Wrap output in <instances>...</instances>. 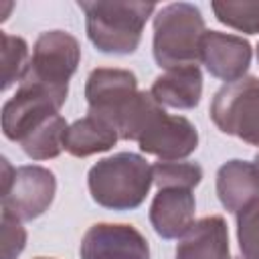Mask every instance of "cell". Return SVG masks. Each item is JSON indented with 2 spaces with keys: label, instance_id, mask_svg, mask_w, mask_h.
I'll return each instance as SVG.
<instances>
[{
  "label": "cell",
  "instance_id": "cell-1",
  "mask_svg": "<svg viewBox=\"0 0 259 259\" xmlns=\"http://www.w3.org/2000/svg\"><path fill=\"white\" fill-rule=\"evenodd\" d=\"M85 28L91 45L105 55H132L148 18L154 14V2L138 0H81Z\"/></svg>",
  "mask_w": 259,
  "mask_h": 259
},
{
  "label": "cell",
  "instance_id": "cell-2",
  "mask_svg": "<svg viewBox=\"0 0 259 259\" xmlns=\"http://www.w3.org/2000/svg\"><path fill=\"white\" fill-rule=\"evenodd\" d=\"M154 184L152 166L134 152H119L99 160L87 174L91 198L109 210L138 208Z\"/></svg>",
  "mask_w": 259,
  "mask_h": 259
},
{
  "label": "cell",
  "instance_id": "cell-3",
  "mask_svg": "<svg viewBox=\"0 0 259 259\" xmlns=\"http://www.w3.org/2000/svg\"><path fill=\"white\" fill-rule=\"evenodd\" d=\"M206 32L198 6L190 2H172L154 16V59L162 69L196 65L200 61V40Z\"/></svg>",
  "mask_w": 259,
  "mask_h": 259
},
{
  "label": "cell",
  "instance_id": "cell-4",
  "mask_svg": "<svg viewBox=\"0 0 259 259\" xmlns=\"http://www.w3.org/2000/svg\"><path fill=\"white\" fill-rule=\"evenodd\" d=\"M210 119L223 134L259 148V77L223 85L210 101Z\"/></svg>",
  "mask_w": 259,
  "mask_h": 259
},
{
  "label": "cell",
  "instance_id": "cell-5",
  "mask_svg": "<svg viewBox=\"0 0 259 259\" xmlns=\"http://www.w3.org/2000/svg\"><path fill=\"white\" fill-rule=\"evenodd\" d=\"M69 89L49 87L36 81L22 79L16 93L2 105V132L8 140L18 142L42 123L47 117L59 113L67 101Z\"/></svg>",
  "mask_w": 259,
  "mask_h": 259
},
{
  "label": "cell",
  "instance_id": "cell-6",
  "mask_svg": "<svg viewBox=\"0 0 259 259\" xmlns=\"http://www.w3.org/2000/svg\"><path fill=\"white\" fill-rule=\"evenodd\" d=\"M79 61L81 47L71 32L47 30L36 38L28 69L22 79L57 89H69V79L75 75Z\"/></svg>",
  "mask_w": 259,
  "mask_h": 259
},
{
  "label": "cell",
  "instance_id": "cell-7",
  "mask_svg": "<svg viewBox=\"0 0 259 259\" xmlns=\"http://www.w3.org/2000/svg\"><path fill=\"white\" fill-rule=\"evenodd\" d=\"M136 142L142 152L162 162H176L188 158L198 148V132L186 117L170 115L158 105L142 125Z\"/></svg>",
  "mask_w": 259,
  "mask_h": 259
},
{
  "label": "cell",
  "instance_id": "cell-8",
  "mask_svg": "<svg viewBox=\"0 0 259 259\" xmlns=\"http://www.w3.org/2000/svg\"><path fill=\"white\" fill-rule=\"evenodd\" d=\"M138 93V79L127 69L99 67L89 73L85 83L89 113L105 119L115 130Z\"/></svg>",
  "mask_w": 259,
  "mask_h": 259
},
{
  "label": "cell",
  "instance_id": "cell-9",
  "mask_svg": "<svg viewBox=\"0 0 259 259\" xmlns=\"http://www.w3.org/2000/svg\"><path fill=\"white\" fill-rule=\"evenodd\" d=\"M55 192L57 178L49 168L36 164L20 166L14 170L8 188L2 190V210L20 221L38 219L53 204Z\"/></svg>",
  "mask_w": 259,
  "mask_h": 259
},
{
  "label": "cell",
  "instance_id": "cell-10",
  "mask_svg": "<svg viewBox=\"0 0 259 259\" xmlns=\"http://www.w3.org/2000/svg\"><path fill=\"white\" fill-rule=\"evenodd\" d=\"M81 259H150L146 237L125 223L91 225L79 247Z\"/></svg>",
  "mask_w": 259,
  "mask_h": 259
},
{
  "label": "cell",
  "instance_id": "cell-11",
  "mask_svg": "<svg viewBox=\"0 0 259 259\" xmlns=\"http://www.w3.org/2000/svg\"><path fill=\"white\" fill-rule=\"evenodd\" d=\"M253 49L249 40L237 34H227L219 30H206L200 40V61L206 71L225 81L235 83L249 71Z\"/></svg>",
  "mask_w": 259,
  "mask_h": 259
},
{
  "label": "cell",
  "instance_id": "cell-12",
  "mask_svg": "<svg viewBox=\"0 0 259 259\" xmlns=\"http://www.w3.org/2000/svg\"><path fill=\"white\" fill-rule=\"evenodd\" d=\"M196 200L190 188H158L150 204V223L158 237L180 239L194 225Z\"/></svg>",
  "mask_w": 259,
  "mask_h": 259
},
{
  "label": "cell",
  "instance_id": "cell-13",
  "mask_svg": "<svg viewBox=\"0 0 259 259\" xmlns=\"http://www.w3.org/2000/svg\"><path fill=\"white\" fill-rule=\"evenodd\" d=\"M217 194L229 212H243L259 202V168L247 160H229L217 172Z\"/></svg>",
  "mask_w": 259,
  "mask_h": 259
},
{
  "label": "cell",
  "instance_id": "cell-14",
  "mask_svg": "<svg viewBox=\"0 0 259 259\" xmlns=\"http://www.w3.org/2000/svg\"><path fill=\"white\" fill-rule=\"evenodd\" d=\"M174 259H233L227 221L219 214L202 217L180 237Z\"/></svg>",
  "mask_w": 259,
  "mask_h": 259
},
{
  "label": "cell",
  "instance_id": "cell-15",
  "mask_svg": "<svg viewBox=\"0 0 259 259\" xmlns=\"http://www.w3.org/2000/svg\"><path fill=\"white\" fill-rule=\"evenodd\" d=\"M150 93L162 107L192 109L202 97V73L198 65L168 69L154 79Z\"/></svg>",
  "mask_w": 259,
  "mask_h": 259
},
{
  "label": "cell",
  "instance_id": "cell-16",
  "mask_svg": "<svg viewBox=\"0 0 259 259\" xmlns=\"http://www.w3.org/2000/svg\"><path fill=\"white\" fill-rule=\"evenodd\" d=\"M119 140L117 130L105 119L87 113L73 121L65 136V150L75 158H87L99 152H107Z\"/></svg>",
  "mask_w": 259,
  "mask_h": 259
},
{
  "label": "cell",
  "instance_id": "cell-17",
  "mask_svg": "<svg viewBox=\"0 0 259 259\" xmlns=\"http://www.w3.org/2000/svg\"><path fill=\"white\" fill-rule=\"evenodd\" d=\"M67 121L61 113L47 117L34 130H30L22 140L20 146L24 154L32 160H53L65 150V136H67Z\"/></svg>",
  "mask_w": 259,
  "mask_h": 259
},
{
  "label": "cell",
  "instance_id": "cell-18",
  "mask_svg": "<svg viewBox=\"0 0 259 259\" xmlns=\"http://www.w3.org/2000/svg\"><path fill=\"white\" fill-rule=\"evenodd\" d=\"M210 6L219 22L245 34H259V0H219Z\"/></svg>",
  "mask_w": 259,
  "mask_h": 259
},
{
  "label": "cell",
  "instance_id": "cell-19",
  "mask_svg": "<svg viewBox=\"0 0 259 259\" xmlns=\"http://www.w3.org/2000/svg\"><path fill=\"white\" fill-rule=\"evenodd\" d=\"M2 38V91L10 89L14 83H20L28 69V45L24 38L0 32Z\"/></svg>",
  "mask_w": 259,
  "mask_h": 259
},
{
  "label": "cell",
  "instance_id": "cell-20",
  "mask_svg": "<svg viewBox=\"0 0 259 259\" xmlns=\"http://www.w3.org/2000/svg\"><path fill=\"white\" fill-rule=\"evenodd\" d=\"M154 184L158 188H194L202 180V168L196 162H156L152 166Z\"/></svg>",
  "mask_w": 259,
  "mask_h": 259
},
{
  "label": "cell",
  "instance_id": "cell-21",
  "mask_svg": "<svg viewBox=\"0 0 259 259\" xmlns=\"http://www.w3.org/2000/svg\"><path fill=\"white\" fill-rule=\"evenodd\" d=\"M237 241L245 259H259V202L237 214Z\"/></svg>",
  "mask_w": 259,
  "mask_h": 259
},
{
  "label": "cell",
  "instance_id": "cell-22",
  "mask_svg": "<svg viewBox=\"0 0 259 259\" xmlns=\"http://www.w3.org/2000/svg\"><path fill=\"white\" fill-rule=\"evenodd\" d=\"M26 245V229L14 214L2 210V259H16Z\"/></svg>",
  "mask_w": 259,
  "mask_h": 259
},
{
  "label": "cell",
  "instance_id": "cell-23",
  "mask_svg": "<svg viewBox=\"0 0 259 259\" xmlns=\"http://www.w3.org/2000/svg\"><path fill=\"white\" fill-rule=\"evenodd\" d=\"M253 164L259 168V152H257V156H255V160H253Z\"/></svg>",
  "mask_w": 259,
  "mask_h": 259
},
{
  "label": "cell",
  "instance_id": "cell-24",
  "mask_svg": "<svg viewBox=\"0 0 259 259\" xmlns=\"http://www.w3.org/2000/svg\"><path fill=\"white\" fill-rule=\"evenodd\" d=\"M36 259H51V257H36Z\"/></svg>",
  "mask_w": 259,
  "mask_h": 259
},
{
  "label": "cell",
  "instance_id": "cell-25",
  "mask_svg": "<svg viewBox=\"0 0 259 259\" xmlns=\"http://www.w3.org/2000/svg\"><path fill=\"white\" fill-rule=\"evenodd\" d=\"M257 59H259V45H257Z\"/></svg>",
  "mask_w": 259,
  "mask_h": 259
},
{
  "label": "cell",
  "instance_id": "cell-26",
  "mask_svg": "<svg viewBox=\"0 0 259 259\" xmlns=\"http://www.w3.org/2000/svg\"><path fill=\"white\" fill-rule=\"evenodd\" d=\"M235 259H245V257H235Z\"/></svg>",
  "mask_w": 259,
  "mask_h": 259
}]
</instances>
